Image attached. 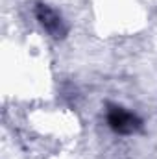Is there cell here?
Segmentation results:
<instances>
[{"instance_id":"cell-2","label":"cell","mask_w":157,"mask_h":159,"mask_svg":"<svg viewBox=\"0 0 157 159\" xmlns=\"http://www.w3.org/2000/svg\"><path fill=\"white\" fill-rule=\"evenodd\" d=\"M35 19H37V22L43 26V30L50 37H54V39H65L69 35V24H67V20L61 17V13L57 9H54L46 2H37L35 4Z\"/></svg>"},{"instance_id":"cell-1","label":"cell","mask_w":157,"mask_h":159,"mask_svg":"<svg viewBox=\"0 0 157 159\" xmlns=\"http://www.w3.org/2000/svg\"><path fill=\"white\" fill-rule=\"evenodd\" d=\"M105 120H107V126L117 135H126V137L139 133L144 126L142 119L137 113H133V111H129V109H126L118 104H109L107 106Z\"/></svg>"}]
</instances>
